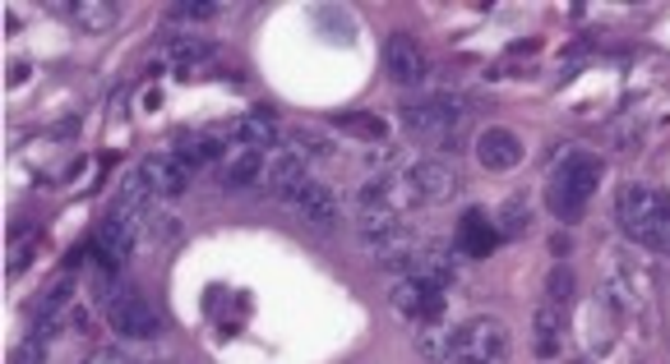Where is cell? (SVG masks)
<instances>
[{
  "mask_svg": "<svg viewBox=\"0 0 670 364\" xmlns=\"http://www.w3.org/2000/svg\"><path fill=\"white\" fill-rule=\"evenodd\" d=\"M282 198L292 203V208L301 213V221H310V226H333L338 221V194H333L328 185H320V180H297Z\"/></svg>",
  "mask_w": 670,
  "mask_h": 364,
  "instance_id": "cell-10",
  "label": "cell"
},
{
  "mask_svg": "<svg viewBox=\"0 0 670 364\" xmlns=\"http://www.w3.org/2000/svg\"><path fill=\"white\" fill-rule=\"evenodd\" d=\"M83 364H134V360H125L121 351H93V355H88Z\"/></svg>",
  "mask_w": 670,
  "mask_h": 364,
  "instance_id": "cell-31",
  "label": "cell"
},
{
  "mask_svg": "<svg viewBox=\"0 0 670 364\" xmlns=\"http://www.w3.org/2000/svg\"><path fill=\"white\" fill-rule=\"evenodd\" d=\"M107 323L116 328L121 337H130V341H144V337H158V332H163L158 309H153L144 295L130 291V286L107 291Z\"/></svg>",
  "mask_w": 670,
  "mask_h": 364,
  "instance_id": "cell-5",
  "label": "cell"
},
{
  "mask_svg": "<svg viewBox=\"0 0 670 364\" xmlns=\"http://www.w3.org/2000/svg\"><path fill=\"white\" fill-rule=\"evenodd\" d=\"M338 125L351 129V134H366V139H384V121L379 116H343Z\"/></svg>",
  "mask_w": 670,
  "mask_h": 364,
  "instance_id": "cell-28",
  "label": "cell"
},
{
  "mask_svg": "<svg viewBox=\"0 0 670 364\" xmlns=\"http://www.w3.org/2000/svg\"><path fill=\"white\" fill-rule=\"evenodd\" d=\"M217 5H176V19H217Z\"/></svg>",
  "mask_w": 670,
  "mask_h": 364,
  "instance_id": "cell-30",
  "label": "cell"
},
{
  "mask_svg": "<svg viewBox=\"0 0 670 364\" xmlns=\"http://www.w3.org/2000/svg\"><path fill=\"white\" fill-rule=\"evenodd\" d=\"M532 346L536 355H560V314H555V305H541L532 314Z\"/></svg>",
  "mask_w": 670,
  "mask_h": 364,
  "instance_id": "cell-22",
  "label": "cell"
},
{
  "mask_svg": "<svg viewBox=\"0 0 670 364\" xmlns=\"http://www.w3.org/2000/svg\"><path fill=\"white\" fill-rule=\"evenodd\" d=\"M171 152L181 157V162L194 171V167H204V162H222V157H227L232 148H227V144H217V129H213V134H181Z\"/></svg>",
  "mask_w": 670,
  "mask_h": 364,
  "instance_id": "cell-18",
  "label": "cell"
},
{
  "mask_svg": "<svg viewBox=\"0 0 670 364\" xmlns=\"http://www.w3.org/2000/svg\"><path fill=\"white\" fill-rule=\"evenodd\" d=\"M384 70H389L393 83L416 88V83L431 79V56H426V47H421L412 33H393L384 42Z\"/></svg>",
  "mask_w": 670,
  "mask_h": 364,
  "instance_id": "cell-7",
  "label": "cell"
},
{
  "mask_svg": "<svg viewBox=\"0 0 670 364\" xmlns=\"http://www.w3.org/2000/svg\"><path fill=\"white\" fill-rule=\"evenodd\" d=\"M615 217L619 231L634 244H647L657 254H670V198L657 194L652 185H619L615 190Z\"/></svg>",
  "mask_w": 670,
  "mask_h": 364,
  "instance_id": "cell-1",
  "label": "cell"
},
{
  "mask_svg": "<svg viewBox=\"0 0 670 364\" xmlns=\"http://www.w3.org/2000/svg\"><path fill=\"white\" fill-rule=\"evenodd\" d=\"M458 249H449V244H421V254H416V268H412V277H426L431 286H449L454 277H458Z\"/></svg>",
  "mask_w": 670,
  "mask_h": 364,
  "instance_id": "cell-16",
  "label": "cell"
},
{
  "mask_svg": "<svg viewBox=\"0 0 670 364\" xmlns=\"http://www.w3.org/2000/svg\"><path fill=\"white\" fill-rule=\"evenodd\" d=\"M601 185V162L596 157H583V152H569V162L560 167V175L550 180V208L555 217L565 221H578L588 208V198L596 194Z\"/></svg>",
  "mask_w": 670,
  "mask_h": 364,
  "instance_id": "cell-3",
  "label": "cell"
},
{
  "mask_svg": "<svg viewBox=\"0 0 670 364\" xmlns=\"http://www.w3.org/2000/svg\"><path fill=\"white\" fill-rule=\"evenodd\" d=\"M70 14H75L79 33H111V29H116V19H121V10L111 5V0H79Z\"/></svg>",
  "mask_w": 670,
  "mask_h": 364,
  "instance_id": "cell-21",
  "label": "cell"
},
{
  "mask_svg": "<svg viewBox=\"0 0 670 364\" xmlns=\"http://www.w3.org/2000/svg\"><path fill=\"white\" fill-rule=\"evenodd\" d=\"M573 272L560 263V268H550V277H546V295H550V305H569L573 300Z\"/></svg>",
  "mask_w": 670,
  "mask_h": 364,
  "instance_id": "cell-27",
  "label": "cell"
},
{
  "mask_svg": "<svg viewBox=\"0 0 670 364\" xmlns=\"http://www.w3.org/2000/svg\"><path fill=\"white\" fill-rule=\"evenodd\" d=\"M134 240H139V226L111 208V213L102 217V226H98V236H93V249H98L107 263H125L130 249H134Z\"/></svg>",
  "mask_w": 670,
  "mask_h": 364,
  "instance_id": "cell-13",
  "label": "cell"
},
{
  "mask_svg": "<svg viewBox=\"0 0 670 364\" xmlns=\"http://www.w3.org/2000/svg\"><path fill=\"white\" fill-rule=\"evenodd\" d=\"M297 180H305V157L301 152H292V148H273L264 157V190L268 194H287L297 185Z\"/></svg>",
  "mask_w": 670,
  "mask_h": 364,
  "instance_id": "cell-14",
  "label": "cell"
},
{
  "mask_svg": "<svg viewBox=\"0 0 670 364\" xmlns=\"http://www.w3.org/2000/svg\"><path fill=\"white\" fill-rule=\"evenodd\" d=\"M139 175L148 180V190H153V194H163V198H181V194L190 190V175H194V171H190L176 152H153V157H144Z\"/></svg>",
  "mask_w": 670,
  "mask_h": 364,
  "instance_id": "cell-12",
  "label": "cell"
},
{
  "mask_svg": "<svg viewBox=\"0 0 670 364\" xmlns=\"http://www.w3.org/2000/svg\"><path fill=\"white\" fill-rule=\"evenodd\" d=\"M217 139H227V148L268 152V148H278V125L264 111H250V116H232L227 125H217Z\"/></svg>",
  "mask_w": 670,
  "mask_h": 364,
  "instance_id": "cell-9",
  "label": "cell"
},
{
  "mask_svg": "<svg viewBox=\"0 0 670 364\" xmlns=\"http://www.w3.org/2000/svg\"><path fill=\"white\" fill-rule=\"evenodd\" d=\"M250 185H264V152L232 148L222 157V190H250Z\"/></svg>",
  "mask_w": 670,
  "mask_h": 364,
  "instance_id": "cell-15",
  "label": "cell"
},
{
  "mask_svg": "<svg viewBox=\"0 0 670 364\" xmlns=\"http://www.w3.org/2000/svg\"><path fill=\"white\" fill-rule=\"evenodd\" d=\"M402 180L412 185L416 203H449L462 190V175L449 162H439V157H421V162L407 167V175H402Z\"/></svg>",
  "mask_w": 670,
  "mask_h": 364,
  "instance_id": "cell-6",
  "label": "cell"
},
{
  "mask_svg": "<svg viewBox=\"0 0 670 364\" xmlns=\"http://www.w3.org/2000/svg\"><path fill=\"white\" fill-rule=\"evenodd\" d=\"M569 249H573V240H569V236H560V231H555V236H550V254H555V259H565V254H569Z\"/></svg>",
  "mask_w": 670,
  "mask_h": 364,
  "instance_id": "cell-32",
  "label": "cell"
},
{
  "mask_svg": "<svg viewBox=\"0 0 670 364\" xmlns=\"http://www.w3.org/2000/svg\"><path fill=\"white\" fill-rule=\"evenodd\" d=\"M393 309L402 318H412V323H431V318H439V309H444V291L431 286L426 277H412L407 272V277L393 286Z\"/></svg>",
  "mask_w": 670,
  "mask_h": 364,
  "instance_id": "cell-8",
  "label": "cell"
},
{
  "mask_svg": "<svg viewBox=\"0 0 670 364\" xmlns=\"http://www.w3.org/2000/svg\"><path fill=\"white\" fill-rule=\"evenodd\" d=\"M402 213H389V208H370V213H361L356 217V236H361V244L366 249H375V244H384L393 231H402Z\"/></svg>",
  "mask_w": 670,
  "mask_h": 364,
  "instance_id": "cell-20",
  "label": "cell"
},
{
  "mask_svg": "<svg viewBox=\"0 0 670 364\" xmlns=\"http://www.w3.org/2000/svg\"><path fill=\"white\" fill-rule=\"evenodd\" d=\"M167 52H171V60L181 65V70H190V65H199V60H209L213 56V47L204 37H171L167 42Z\"/></svg>",
  "mask_w": 670,
  "mask_h": 364,
  "instance_id": "cell-23",
  "label": "cell"
},
{
  "mask_svg": "<svg viewBox=\"0 0 670 364\" xmlns=\"http://www.w3.org/2000/svg\"><path fill=\"white\" fill-rule=\"evenodd\" d=\"M14 364H47V341H42V337H29L24 346L14 351Z\"/></svg>",
  "mask_w": 670,
  "mask_h": 364,
  "instance_id": "cell-29",
  "label": "cell"
},
{
  "mask_svg": "<svg viewBox=\"0 0 670 364\" xmlns=\"http://www.w3.org/2000/svg\"><path fill=\"white\" fill-rule=\"evenodd\" d=\"M509 355V332L500 318H467L454 328V360L449 364H504Z\"/></svg>",
  "mask_w": 670,
  "mask_h": 364,
  "instance_id": "cell-4",
  "label": "cell"
},
{
  "mask_svg": "<svg viewBox=\"0 0 670 364\" xmlns=\"http://www.w3.org/2000/svg\"><path fill=\"white\" fill-rule=\"evenodd\" d=\"M467 121H472V106L458 93H435V98L402 106V125H407L416 139H426L431 148H458V139L467 134Z\"/></svg>",
  "mask_w": 670,
  "mask_h": 364,
  "instance_id": "cell-2",
  "label": "cell"
},
{
  "mask_svg": "<svg viewBox=\"0 0 670 364\" xmlns=\"http://www.w3.org/2000/svg\"><path fill=\"white\" fill-rule=\"evenodd\" d=\"M527 226H532V208H527L523 198H509L504 208H500V221H495V231H500V236H523Z\"/></svg>",
  "mask_w": 670,
  "mask_h": 364,
  "instance_id": "cell-25",
  "label": "cell"
},
{
  "mask_svg": "<svg viewBox=\"0 0 670 364\" xmlns=\"http://www.w3.org/2000/svg\"><path fill=\"white\" fill-rule=\"evenodd\" d=\"M287 139H292V152H301V157H328L333 152V144L315 129H292Z\"/></svg>",
  "mask_w": 670,
  "mask_h": 364,
  "instance_id": "cell-26",
  "label": "cell"
},
{
  "mask_svg": "<svg viewBox=\"0 0 670 364\" xmlns=\"http://www.w3.org/2000/svg\"><path fill=\"white\" fill-rule=\"evenodd\" d=\"M523 139L513 129H504V125H490V129H481L477 134V162L485 167V171H513L523 162Z\"/></svg>",
  "mask_w": 670,
  "mask_h": 364,
  "instance_id": "cell-11",
  "label": "cell"
},
{
  "mask_svg": "<svg viewBox=\"0 0 670 364\" xmlns=\"http://www.w3.org/2000/svg\"><path fill=\"white\" fill-rule=\"evenodd\" d=\"M601 291H606V300H611L615 309H624V314L638 309V286H634V277H624V272H611Z\"/></svg>",
  "mask_w": 670,
  "mask_h": 364,
  "instance_id": "cell-24",
  "label": "cell"
},
{
  "mask_svg": "<svg viewBox=\"0 0 670 364\" xmlns=\"http://www.w3.org/2000/svg\"><path fill=\"white\" fill-rule=\"evenodd\" d=\"M416 351H421V360H431V364H449L454 360V328L444 323V318L421 323L416 328Z\"/></svg>",
  "mask_w": 670,
  "mask_h": 364,
  "instance_id": "cell-19",
  "label": "cell"
},
{
  "mask_svg": "<svg viewBox=\"0 0 670 364\" xmlns=\"http://www.w3.org/2000/svg\"><path fill=\"white\" fill-rule=\"evenodd\" d=\"M495 240H500V231L485 221V213H467L462 217V226H458V254H467V259H485L490 249H495Z\"/></svg>",
  "mask_w": 670,
  "mask_h": 364,
  "instance_id": "cell-17",
  "label": "cell"
}]
</instances>
